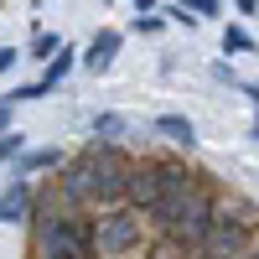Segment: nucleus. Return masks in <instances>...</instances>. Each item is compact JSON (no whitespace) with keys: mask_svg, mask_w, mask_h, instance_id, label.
Masks as SVG:
<instances>
[{"mask_svg":"<svg viewBox=\"0 0 259 259\" xmlns=\"http://www.w3.org/2000/svg\"><path fill=\"white\" fill-rule=\"evenodd\" d=\"M124 182H130V161H124V150L109 145V140H94L83 156L68 166V177L57 182V212L62 207H83V202H119L124 197Z\"/></svg>","mask_w":259,"mask_h":259,"instance_id":"f257e3e1","label":"nucleus"},{"mask_svg":"<svg viewBox=\"0 0 259 259\" xmlns=\"http://www.w3.org/2000/svg\"><path fill=\"white\" fill-rule=\"evenodd\" d=\"M212 218H218V202H212V192H202L197 182H192L182 197H166V202L156 207V223H161V233H166L177 249H202Z\"/></svg>","mask_w":259,"mask_h":259,"instance_id":"f03ea898","label":"nucleus"},{"mask_svg":"<svg viewBox=\"0 0 259 259\" xmlns=\"http://www.w3.org/2000/svg\"><path fill=\"white\" fill-rule=\"evenodd\" d=\"M31 249L36 259H94V223L78 212H36L31 218Z\"/></svg>","mask_w":259,"mask_h":259,"instance_id":"7ed1b4c3","label":"nucleus"},{"mask_svg":"<svg viewBox=\"0 0 259 259\" xmlns=\"http://www.w3.org/2000/svg\"><path fill=\"white\" fill-rule=\"evenodd\" d=\"M192 187V177L171 161H145V166H130V182H124V197L135 202V212H156L166 197H182Z\"/></svg>","mask_w":259,"mask_h":259,"instance_id":"20e7f679","label":"nucleus"},{"mask_svg":"<svg viewBox=\"0 0 259 259\" xmlns=\"http://www.w3.org/2000/svg\"><path fill=\"white\" fill-rule=\"evenodd\" d=\"M254 244V228L244 218H228V212H218L207 228V239H202V259H244Z\"/></svg>","mask_w":259,"mask_h":259,"instance_id":"39448f33","label":"nucleus"},{"mask_svg":"<svg viewBox=\"0 0 259 259\" xmlns=\"http://www.w3.org/2000/svg\"><path fill=\"white\" fill-rule=\"evenodd\" d=\"M140 244V212L135 207H109L104 212V223L94 228V249L104 254H130Z\"/></svg>","mask_w":259,"mask_h":259,"instance_id":"423d86ee","label":"nucleus"},{"mask_svg":"<svg viewBox=\"0 0 259 259\" xmlns=\"http://www.w3.org/2000/svg\"><path fill=\"white\" fill-rule=\"evenodd\" d=\"M31 202H36V197H31V182L16 177V182L6 187V197H0V223H26V218H31Z\"/></svg>","mask_w":259,"mask_h":259,"instance_id":"0eeeda50","label":"nucleus"},{"mask_svg":"<svg viewBox=\"0 0 259 259\" xmlns=\"http://www.w3.org/2000/svg\"><path fill=\"white\" fill-rule=\"evenodd\" d=\"M119 41H124L119 31H99V36L89 41V57H83V62H89L94 73H104V68H109V62L119 57Z\"/></svg>","mask_w":259,"mask_h":259,"instance_id":"6e6552de","label":"nucleus"},{"mask_svg":"<svg viewBox=\"0 0 259 259\" xmlns=\"http://www.w3.org/2000/svg\"><path fill=\"white\" fill-rule=\"evenodd\" d=\"M156 135H166L171 145H187L192 150V145H197V124H192L187 114H161L156 119Z\"/></svg>","mask_w":259,"mask_h":259,"instance_id":"1a4fd4ad","label":"nucleus"},{"mask_svg":"<svg viewBox=\"0 0 259 259\" xmlns=\"http://www.w3.org/2000/svg\"><path fill=\"white\" fill-rule=\"evenodd\" d=\"M57 161H62V150H57V145H47V150H26V156H21V166H16V177H21V182H31L36 171H47V166H57Z\"/></svg>","mask_w":259,"mask_h":259,"instance_id":"9d476101","label":"nucleus"},{"mask_svg":"<svg viewBox=\"0 0 259 259\" xmlns=\"http://www.w3.org/2000/svg\"><path fill=\"white\" fill-rule=\"evenodd\" d=\"M73 57H78V52L68 47V41H62V47H57V57L47 62V73H41V83H47V89H52V83H62V78L73 73Z\"/></svg>","mask_w":259,"mask_h":259,"instance_id":"9b49d317","label":"nucleus"},{"mask_svg":"<svg viewBox=\"0 0 259 259\" xmlns=\"http://www.w3.org/2000/svg\"><path fill=\"white\" fill-rule=\"evenodd\" d=\"M94 135H99V140L109 135V145H114V140L124 135V119H119V114H94Z\"/></svg>","mask_w":259,"mask_h":259,"instance_id":"f8f14e48","label":"nucleus"},{"mask_svg":"<svg viewBox=\"0 0 259 259\" xmlns=\"http://www.w3.org/2000/svg\"><path fill=\"white\" fill-rule=\"evenodd\" d=\"M223 52H254V36H249L244 26H228V31H223Z\"/></svg>","mask_w":259,"mask_h":259,"instance_id":"ddd939ff","label":"nucleus"},{"mask_svg":"<svg viewBox=\"0 0 259 259\" xmlns=\"http://www.w3.org/2000/svg\"><path fill=\"white\" fill-rule=\"evenodd\" d=\"M57 47H62V41H57V36H47V31H41V36L31 41V57H47V62H52V57H57Z\"/></svg>","mask_w":259,"mask_h":259,"instance_id":"4468645a","label":"nucleus"},{"mask_svg":"<svg viewBox=\"0 0 259 259\" xmlns=\"http://www.w3.org/2000/svg\"><path fill=\"white\" fill-rule=\"evenodd\" d=\"M21 156V135H0V166H11Z\"/></svg>","mask_w":259,"mask_h":259,"instance_id":"2eb2a0df","label":"nucleus"},{"mask_svg":"<svg viewBox=\"0 0 259 259\" xmlns=\"http://www.w3.org/2000/svg\"><path fill=\"white\" fill-rule=\"evenodd\" d=\"M135 31H161V16H150V11H140V16H135Z\"/></svg>","mask_w":259,"mask_h":259,"instance_id":"dca6fc26","label":"nucleus"},{"mask_svg":"<svg viewBox=\"0 0 259 259\" xmlns=\"http://www.w3.org/2000/svg\"><path fill=\"white\" fill-rule=\"evenodd\" d=\"M187 11H197V16H218L223 6H218V0H192V6H187Z\"/></svg>","mask_w":259,"mask_h":259,"instance_id":"f3484780","label":"nucleus"},{"mask_svg":"<svg viewBox=\"0 0 259 259\" xmlns=\"http://www.w3.org/2000/svg\"><path fill=\"white\" fill-rule=\"evenodd\" d=\"M16 57H21L16 47H0V73H6V68H11V62H16Z\"/></svg>","mask_w":259,"mask_h":259,"instance_id":"a211bd4d","label":"nucleus"},{"mask_svg":"<svg viewBox=\"0 0 259 259\" xmlns=\"http://www.w3.org/2000/svg\"><path fill=\"white\" fill-rule=\"evenodd\" d=\"M0 135H11V104H0Z\"/></svg>","mask_w":259,"mask_h":259,"instance_id":"6ab92c4d","label":"nucleus"},{"mask_svg":"<svg viewBox=\"0 0 259 259\" xmlns=\"http://www.w3.org/2000/svg\"><path fill=\"white\" fill-rule=\"evenodd\" d=\"M244 89H249V94H254V104H259V83H244Z\"/></svg>","mask_w":259,"mask_h":259,"instance_id":"aec40b11","label":"nucleus"},{"mask_svg":"<svg viewBox=\"0 0 259 259\" xmlns=\"http://www.w3.org/2000/svg\"><path fill=\"white\" fill-rule=\"evenodd\" d=\"M244 259H259V249H249V254H244Z\"/></svg>","mask_w":259,"mask_h":259,"instance_id":"412c9836","label":"nucleus"},{"mask_svg":"<svg viewBox=\"0 0 259 259\" xmlns=\"http://www.w3.org/2000/svg\"><path fill=\"white\" fill-rule=\"evenodd\" d=\"M254 140H259V119H254Z\"/></svg>","mask_w":259,"mask_h":259,"instance_id":"4be33fe9","label":"nucleus"}]
</instances>
